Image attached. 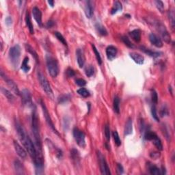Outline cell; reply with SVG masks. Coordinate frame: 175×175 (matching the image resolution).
I'll list each match as a JSON object with an SVG mask.
<instances>
[{"instance_id": "cell-7", "label": "cell", "mask_w": 175, "mask_h": 175, "mask_svg": "<svg viewBox=\"0 0 175 175\" xmlns=\"http://www.w3.org/2000/svg\"><path fill=\"white\" fill-rule=\"evenodd\" d=\"M73 137L75 142L79 146L84 148L86 146V135L82 131L79 129L78 128H74L73 131Z\"/></svg>"}, {"instance_id": "cell-50", "label": "cell", "mask_w": 175, "mask_h": 175, "mask_svg": "<svg viewBox=\"0 0 175 175\" xmlns=\"http://www.w3.org/2000/svg\"><path fill=\"white\" fill-rule=\"evenodd\" d=\"M116 169L118 174H122L123 172H124V168H123V166L120 164H117Z\"/></svg>"}, {"instance_id": "cell-27", "label": "cell", "mask_w": 175, "mask_h": 175, "mask_svg": "<svg viewBox=\"0 0 175 175\" xmlns=\"http://www.w3.org/2000/svg\"><path fill=\"white\" fill-rule=\"evenodd\" d=\"M26 23L27 27H28V28L29 29V33H30L31 34H34V27H33L30 15H29L28 12H27L26 14Z\"/></svg>"}, {"instance_id": "cell-48", "label": "cell", "mask_w": 175, "mask_h": 175, "mask_svg": "<svg viewBox=\"0 0 175 175\" xmlns=\"http://www.w3.org/2000/svg\"><path fill=\"white\" fill-rule=\"evenodd\" d=\"M160 114H161V117L166 116L168 115V110H167L166 106H164V107L161 108V112H160Z\"/></svg>"}, {"instance_id": "cell-32", "label": "cell", "mask_w": 175, "mask_h": 175, "mask_svg": "<svg viewBox=\"0 0 175 175\" xmlns=\"http://www.w3.org/2000/svg\"><path fill=\"white\" fill-rule=\"evenodd\" d=\"M21 69L23 70L25 73H28L30 70V66L29 65V58L26 57L24 58L21 65Z\"/></svg>"}, {"instance_id": "cell-28", "label": "cell", "mask_w": 175, "mask_h": 175, "mask_svg": "<svg viewBox=\"0 0 175 175\" xmlns=\"http://www.w3.org/2000/svg\"><path fill=\"white\" fill-rule=\"evenodd\" d=\"M26 51H28V52L31 54L32 56H33V58L35 59V60L37 63H39V58H38V55L37 54V53L36 52V51L34 50V48L32 47L31 45H29V44H26Z\"/></svg>"}, {"instance_id": "cell-20", "label": "cell", "mask_w": 175, "mask_h": 175, "mask_svg": "<svg viewBox=\"0 0 175 175\" xmlns=\"http://www.w3.org/2000/svg\"><path fill=\"white\" fill-rule=\"evenodd\" d=\"M71 157L72 159L73 163L75 165H80V152L77 149H73L71 151Z\"/></svg>"}, {"instance_id": "cell-55", "label": "cell", "mask_w": 175, "mask_h": 175, "mask_svg": "<svg viewBox=\"0 0 175 175\" xmlns=\"http://www.w3.org/2000/svg\"><path fill=\"white\" fill-rule=\"evenodd\" d=\"M48 4L50 5L51 7L54 6V2L52 1V0H49V1H48Z\"/></svg>"}, {"instance_id": "cell-15", "label": "cell", "mask_w": 175, "mask_h": 175, "mask_svg": "<svg viewBox=\"0 0 175 175\" xmlns=\"http://www.w3.org/2000/svg\"><path fill=\"white\" fill-rule=\"evenodd\" d=\"M32 14L36 23L40 27H43V22H42V12L38 7H34L32 8Z\"/></svg>"}, {"instance_id": "cell-43", "label": "cell", "mask_w": 175, "mask_h": 175, "mask_svg": "<svg viewBox=\"0 0 175 175\" xmlns=\"http://www.w3.org/2000/svg\"><path fill=\"white\" fill-rule=\"evenodd\" d=\"M169 19H170V23H171L172 28L174 29L175 20H174V12L173 10H171V11H170L169 12Z\"/></svg>"}, {"instance_id": "cell-33", "label": "cell", "mask_w": 175, "mask_h": 175, "mask_svg": "<svg viewBox=\"0 0 175 175\" xmlns=\"http://www.w3.org/2000/svg\"><path fill=\"white\" fill-rule=\"evenodd\" d=\"M152 142L154 144L155 147H156L159 151H162V150H163V145H162L161 140L159 138L158 136H157L155 139L152 140Z\"/></svg>"}, {"instance_id": "cell-46", "label": "cell", "mask_w": 175, "mask_h": 175, "mask_svg": "<svg viewBox=\"0 0 175 175\" xmlns=\"http://www.w3.org/2000/svg\"><path fill=\"white\" fill-rule=\"evenodd\" d=\"M70 99V97L68 95H62L58 98L59 103H65Z\"/></svg>"}, {"instance_id": "cell-18", "label": "cell", "mask_w": 175, "mask_h": 175, "mask_svg": "<svg viewBox=\"0 0 175 175\" xmlns=\"http://www.w3.org/2000/svg\"><path fill=\"white\" fill-rule=\"evenodd\" d=\"M14 146L17 155L22 159L26 158L27 157V152L17 141H14Z\"/></svg>"}, {"instance_id": "cell-54", "label": "cell", "mask_w": 175, "mask_h": 175, "mask_svg": "<svg viewBox=\"0 0 175 175\" xmlns=\"http://www.w3.org/2000/svg\"><path fill=\"white\" fill-rule=\"evenodd\" d=\"M160 172H161V174H166V169H165L163 166L161 167V169H160Z\"/></svg>"}, {"instance_id": "cell-16", "label": "cell", "mask_w": 175, "mask_h": 175, "mask_svg": "<svg viewBox=\"0 0 175 175\" xmlns=\"http://www.w3.org/2000/svg\"><path fill=\"white\" fill-rule=\"evenodd\" d=\"M117 52V48L115 47L114 46H108L107 49H106V55H107V58L108 60L110 61L114 60L116 58V56Z\"/></svg>"}, {"instance_id": "cell-24", "label": "cell", "mask_w": 175, "mask_h": 175, "mask_svg": "<svg viewBox=\"0 0 175 175\" xmlns=\"http://www.w3.org/2000/svg\"><path fill=\"white\" fill-rule=\"evenodd\" d=\"M133 132V121L131 118H128L125 127V135H129Z\"/></svg>"}, {"instance_id": "cell-19", "label": "cell", "mask_w": 175, "mask_h": 175, "mask_svg": "<svg viewBox=\"0 0 175 175\" xmlns=\"http://www.w3.org/2000/svg\"><path fill=\"white\" fill-rule=\"evenodd\" d=\"M130 57L133 59L135 63L137 64V65H143L144 62V56H142L141 54L137 53H129Z\"/></svg>"}, {"instance_id": "cell-47", "label": "cell", "mask_w": 175, "mask_h": 175, "mask_svg": "<svg viewBox=\"0 0 175 175\" xmlns=\"http://www.w3.org/2000/svg\"><path fill=\"white\" fill-rule=\"evenodd\" d=\"M75 82L76 84L80 86V87H83V86H85L86 85V80H83V79H77V80L75 81Z\"/></svg>"}, {"instance_id": "cell-36", "label": "cell", "mask_w": 175, "mask_h": 175, "mask_svg": "<svg viewBox=\"0 0 175 175\" xmlns=\"http://www.w3.org/2000/svg\"><path fill=\"white\" fill-rule=\"evenodd\" d=\"M92 50L94 51V53H95V55L96 56V58H97V60L98 62V65H101L102 64V59H101V57L100 53L98 52L97 47H96L95 45H93V44H92Z\"/></svg>"}, {"instance_id": "cell-14", "label": "cell", "mask_w": 175, "mask_h": 175, "mask_svg": "<svg viewBox=\"0 0 175 175\" xmlns=\"http://www.w3.org/2000/svg\"><path fill=\"white\" fill-rule=\"evenodd\" d=\"M45 142H46V144L48 146L49 149H50L51 151L55 152L56 157H57L58 158H61L62 156V151H61V149L56 147L50 140L46 139Z\"/></svg>"}, {"instance_id": "cell-53", "label": "cell", "mask_w": 175, "mask_h": 175, "mask_svg": "<svg viewBox=\"0 0 175 175\" xmlns=\"http://www.w3.org/2000/svg\"><path fill=\"white\" fill-rule=\"evenodd\" d=\"M12 20L11 17H8L6 19V24L7 25V26H11V25L12 24Z\"/></svg>"}, {"instance_id": "cell-22", "label": "cell", "mask_w": 175, "mask_h": 175, "mask_svg": "<svg viewBox=\"0 0 175 175\" xmlns=\"http://www.w3.org/2000/svg\"><path fill=\"white\" fill-rule=\"evenodd\" d=\"M141 49V51H142L143 52L145 53L147 55H149V56H151V57L152 58H158L160 57L162 55V53L161 52H158V51H151V49H149L147 48H145L144 47H140Z\"/></svg>"}, {"instance_id": "cell-45", "label": "cell", "mask_w": 175, "mask_h": 175, "mask_svg": "<svg viewBox=\"0 0 175 175\" xmlns=\"http://www.w3.org/2000/svg\"><path fill=\"white\" fill-rule=\"evenodd\" d=\"M105 138L107 141H110L111 137V132H110V128L108 125H106L105 126Z\"/></svg>"}, {"instance_id": "cell-4", "label": "cell", "mask_w": 175, "mask_h": 175, "mask_svg": "<svg viewBox=\"0 0 175 175\" xmlns=\"http://www.w3.org/2000/svg\"><path fill=\"white\" fill-rule=\"evenodd\" d=\"M46 62L49 75L52 77H57L59 73V66L57 60L50 55H47Z\"/></svg>"}, {"instance_id": "cell-23", "label": "cell", "mask_w": 175, "mask_h": 175, "mask_svg": "<svg viewBox=\"0 0 175 175\" xmlns=\"http://www.w3.org/2000/svg\"><path fill=\"white\" fill-rule=\"evenodd\" d=\"M148 170H149V173L152 175H159L161 174V172H160V169L158 167L155 166V165L152 164L151 163H148Z\"/></svg>"}, {"instance_id": "cell-38", "label": "cell", "mask_w": 175, "mask_h": 175, "mask_svg": "<svg viewBox=\"0 0 175 175\" xmlns=\"http://www.w3.org/2000/svg\"><path fill=\"white\" fill-rule=\"evenodd\" d=\"M113 137H114V142L116 145L117 146H120V145H121L122 142H121V140L120 138V136L119 135H118V132L116 131H115L113 132Z\"/></svg>"}, {"instance_id": "cell-1", "label": "cell", "mask_w": 175, "mask_h": 175, "mask_svg": "<svg viewBox=\"0 0 175 175\" xmlns=\"http://www.w3.org/2000/svg\"><path fill=\"white\" fill-rule=\"evenodd\" d=\"M15 127L17 129V134L19 135V139L23 144V146L26 148L27 151L31 157V158L33 159V161L36 159L37 150L35 144H34L32 140H31L28 134L26 133V131L25 130L19 121L15 120Z\"/></svg>"}, {"instance_id": "cell-30", "label": "cell", "mask_w": 175, "mask_h": 175, "mask_svg": "<svg viewBox=\"0 0 175 175\" xmlns=\"http://www.w3.org/2000/svg\"><path fill=\"white\" fill-rule=\"evenodd\" d=\"M95 28L97 29V32L101 36H107V29L99 23H97L95 24Z\"/></svg>"}, {"instance_id": "cell-11", "label": "cell", "mask_w": 175, "mask_h": 175, "mask_svg": "<svg viewBox=\"0 0 175 175\" xmlns=\"http://www.w3.org/2000/svg\"><path fill=\"white\" fill-rule=\"evenodd\" d=\"M1 76H2V77L5 80V82H6L7 85L8 86V87L11 88L12 91H13V92L17 95L20 96L21 92H20V90H19L18 86H17L15 82H14V81H12V80H11V79H9L8 77H6V75H4L3 71H1Z\"/></svg>"}, {"instance_id": "cell-21", "label": "cell", "mask_w": 175, "mask_h": 175, "mask_svg": "<svg viewBox=\"0 0 175 175\" xmlns=\"http://www.w3.org/2000/svg\"><path fill=\"white\" fill-rule=\"evenodd\" d=\"M14 167L15 169L16 173L17 174H25V168L23 164L19 161V160L17 159L14 162Z\"/></svg>"}, {"instance_id": "cell-25", "label": "cell", "mask_w": 175, "mask_h": 175, "mask_svg": "<svg viewBox=\"0 0 175 175\" xmlns=\"http://www.w3.org/2000/svg\"><path fill=\"white\" fill-rule=\"evenodd\" d=\"M1 92L5 96V97H6V98L8 99V101L9 102L12 103L14 100H15L14 96L12 95V94L11 92H10L8 90H7L6 88H5L4 87H2L1 88Z\"/></svg>"}, {"instance_id": "cell-2", "label": "cell", "mask_w": 175, "mask_h": 175, "mask_svg": "<svg viewBox=\"0 0 175 175\" xmlns=\"http://www.w3.org/2000/svg\"><path fill=\"white\" fill-rule=\"evenodd\" d=\"M32 129L35 140V146L36 150L42 151V143L40 134V127H39V119L37 115L36 108L34 109L32 116Z\"/></svg>"}, {"instance_id": "cell-6", "label": "cell", "mask_w": 175, "mask_h": 175, "mask_svg": "<svg viewBox=\"0 0 175 175\" xmlns=\"http://www.w3.org/2000/svg\"><path fill=\"white\" fill-rule=\"evenodd\" d=\"M38 78L42 88H43L44 91H45L47 95L49 98H52L53 99L54 97L52 89H51V86L49 84V82H48L47 79L45 77V76L41 72L38 73Z\"/></svg>"}, {"instance_id": "cell-42", "label": "cell", "mask_w": 175, "mask_h": 175, "mask_svg": "<svg viewBox=\"0 0 175 175\" xmlns=\"http://www.w3.org/2000/svg\"><path fill=\"white\" fill-rule=\"evenodd\" d=\"M151 95L152 102L154 104H157V102H158V95H157V92L154 89H152L151 90Z\"/></svg>"}, {"instance_id": "cell-40", "label": "cell", "mask_w": 175, "mask_h": 175, "mask_svg": "<svg viewBox=\"0 0 175 175\" xmlns=\"http://www.w3.org/2000/svg\"><path fill=\"white\" fill-rule=\"evenodd\" d=\"M155 6H156L157 8L159 10V11L161 12V13H163L164 12V4L163 3V2L160 1V0H157V1L155 2Z\"/></svg>"}, {"instance_id": "cell-34", "label": "cell", "mask_w": 175, "mask_h": 175, "mask_svg": "<svg viewBox=\"0 0 175 175\" xmlns=\"http://www.w3.org/2000/svg\"><path fill=\"white\" fill-rule=\"evenodd\" d=\"M54 34H55V36H56V38H57L58 40L59 41H60V43H62L64 45L67 47H68L67 42H66V39L65 38V37L63 36L62 34L60 32H56L54 33Z\"/></svg>"}, {"instance_id": "cell-10", "label": "cell", "mask_w": 175, "mask_h": 175, "mask_svg": "<svg viewBox=\"0 0 175 175\" xmlns=\"http://www.w3.org/2000/svg\"><path fill=\"white\" fill-rule=\"evenodd\" d=\"M21 101L23 105L25 106H28L31 107L33 106V103L32 101V95L30 92L28 90L24 89L21 92Z\"/></svg>"}, {"instance_id": "cell-39", "label": "cell", "mask_w": 175, "mask_h": 175, "mask_svg": "<svg viewBox=\"0 0 175 175\" xmlns=\"http://www.w3.org/2000/svg\"><path fill=\"white\" fill-rule=\"evenodd\" d=\"M86 75L87 77H90L94 75V73H95V69H94V67L92 65H88L86 68L85 71Z\"/></svg>"}, {"instance_id": "cell-52", "label": "cell", "mask_w": 175, "mask_h": 175, "mask_svg": "<svg viewBox=\"0 0 175 175\" xmlns=\"http://www.w3.org/2000/svg\"><path fill=\"white\" fill-rule=\"evenodd\" d=\"M54 26V21L52 20H50L47 22L46 23V28H51Z\"/></svg>"}, {"instance_id": "cell-26", "label": "cell", "mask_w": 175, "mask_h": 175, "mask_svg": "<svg viewBox=\"0 0 175 175\" xmlns=\"http://www.w3.org/2000/svg\"><path fill=\"white\" fill-rule=\"evenodd\" d=\"M129 35L133 40L136 43H139L141 40V32L139 29H134V30L131 31L129 33Z\"/></svg>"}, {"instance_id": "cell-41", "label": "cell", "mask_w": 175, "mask_h": 175, "mask_svg": "<svg viewBox=\"0 0 175 175\" xmlns=\"http://www.w3.org/2000/svg\"><path fill=\"white\" fill-rule=\"evenodd\" d=\"M121 40L122 41L123 43H124V44L126 46H127L128 47H129V48H134V45H133L131 42L129 40V38H128V37L127 36H122L121 37Z\"/></svg>"}, {"instance_id": "cell-12", "label": "cell", "mask_w": 175, "mask_h": 175, "mask_svg": "<svg viewBox=\"0 0 175 175\" xmlns=\"http://www.w3.org/2000/svg\"><path fill=\"white\" fill-rule=\"evenodd\" d=\"M94 10H95V2L86 1L85 4V14L87 18L90 19L94 14Z\"/></svg>"}, {"instance_id": "cell-9", "label": "cell", "mask_w": 175, "mask_h": 175, "mask_svg": "<svg viewBox=\"0 0 175 175\" xmlns=\"http://www.w3.org/2000/svg\"><path fill=\"white\" fill-rule=\"evenodd\" d=\"M41 107H42V110H43V115H44V116H45V118L46 122H47V125H49V127L51 128V130H52L55 133V134H56L58 135H60V134H59V133L58 131V130L56 129L55 126H54L53 121H52V120H51L50 115H49L48 110H47V107H46L45 103H44L42 100L41 101Z\"/></svg>"}, {"instance_id": "cell-35", "label": "cell", "mask_w": 175, "mask_h": 175, "mask_svg": "<svg viewBox=\"0 0 175 175\" xmlns=\"http://www.w3.org/2000/svg\"><path fill=\"white\" fill-rule=\"evenodd\" d=\"M157 136V135L155 134V132L151 131H146V134H145L144 135V138L146 140L152 141V140L155 139Z\"/></svg>"}, {"instance_id": "cell-37", "label": "cell", "mask_w": 175, "mask_h": 175, "mask_svg": "<svg viewBox=\"0 0 175 175\" xmlns=\"http://www.w3.org/2000/svg\"><path fill=\"white\" fill-rule=\"evenodd\" d=\"M77 93L80 95V96H82V97L86 98V97H88L90 96V92L89 91H88L87 89H86L84 88H81L80 89L77 90Z\"/></svg>"}, {"instance_id": "cell-5", "label": "cell", "mask_w": 175, "mask_h": 175, "mask_svg": "<svg viewBox=\"0 0 175 175\" xmlns=\"http://www.w3.org/2000/svg\"><path fill=\"white\" fill-rule=\"evenodd\" d=\"M21 49L19 45L17 44L10 49L9 50V58L11 62L12 66L17 67L19 62V58L21 56Z\"/></svg>"}, {"instance_id": "cell-44", "label": "cell", "mask_w": 175, "mask_h": 175, "mask_svg": "<svg viewBox=\"0 0 175 175\" xmlns=\"http://www.w3.org/2000/svg\"><path fill=\"white\" fill-rule=\"evenodd\" d=\"M151 114H152V118H153L157 122L159 121V118L158 115H157L156 107H155L154 105H152V107H151Z\"/></svg>"}, {"instance_id": "cell-49", "label": "cell", "mask_w": 175, "mask_h": 175, "mask_svg": "<svg viewBox=\"0 0 175 175\" xmlns=\"http://www.w3.org/2000/svg\"><path fill=\"white\" fill-rule=\"evenodd\" d=\"M66 75H67L68 77H73L75 75V72L74 71L73 69L71 68H68L67 70H66Z\"/></svg>"}, {"instance_id": "cell-31", "label": "cell", "mask_w": 175, "mask_h": 175, "mask_svg": "<svg viewBox=\"0 0 175 175\" xmlns=\"http://www.w3.org/2000/svg\"><path fill=\"white\" fill-rule=\"evenodd\" d=\"M113 108L114 111L116 114L120 113V98L118 96H116L114 98V102H113Z\"/></svg>"}, {"instance_id": "cell-13", "label": "cell", "mask_w": 175, "mask_h": 175, "mask_svg": "<svg viewBox=\"0 0 175 175\" xmlns=\"http://www.w3.org/2000/svg\"><path fill=\"white\" fill-rule=\"evenodd\" d=\"M149 41L156 47L161 48L163 47V42H162L161 39L158 36H157L156 34L153 33H152L149 35Z\"/></svg>"}, {"instance_id": "cell-51", "label": "cell", "mask_w": 175, "mask_h": 175, "mask_svg": "<svg viewBox=\"0 0 175 175\" xmlns=\"http://www.w3.org/2000/svg\"><path fill=\"white\" fill-rule=\"evenodd\" d=\"M150 157H151L152 159H158L159 157H160V152H157V151L152 152H151V153H150Z\"/></svg>"}, {"instance_id": "cell-17", "label": "cell", "mask_w": 175, "mask_h": 175, "mask_svg": "<svg viewBox=\"0 0 175 175\" xmlns=\"http://www.w3.org/2000/svg\"><path fill=\"white\" fill-rule=\"evenodd\" d=\"M76 55H77V60L79 66H80V68H83L86 62L84 52H83L82 49H78L76 51Z\"/></svg>"}, {"instance_id": "cell-29", "label": "cell", "mask_w": 175, "mask_h": 175, "mask_svg": "<svg viewBox=\"0 0 175 175\" xmlns=\"http://www.w3.org/2000/svg\"><path fill=\"white\" fill-rule=\"evenodd\" d=\"M122 10V5L121 4V2L119 1H116L114 4V6H113L112 10H111V14H115L116 13H117L118 12L121 11Z\"/></svg>"}, {"instance_id": "cell-8", "label": "cell", "mask_w": 175, "mask_h": 175, "mask_svg": "<svg viewBox=\"0 0 175 175\" xmlns=\"http://www.w3.org/2000/svg\"><path fill=\"white\" fill-rule=\"evenodd\" d=\"M97 157L98 159V163H99L100 170L101 174L105 175H110L111 174L110 167L108 166L104 156H103L101 152L99 151H97Z\"/></svg>"}, {"instance_id": "cell-3", "label": "cell", "mask_w": 175, "mask_h": 175, "mask_svg": "<svg viewBox=\"0 0 175 175\" xmlns=\"http://www.w3.org/2000/svg\"><path fill=\"white\" fill-rule=\"evenodd\" d=\"M149 23H151L152 26L155 27L156 30L159 33L161 38L166 42V43H170L171 42V37L168 32H167L166 26L161 23V21L156 19H151V21H149Z\"/></svg>"}]
</instances>
